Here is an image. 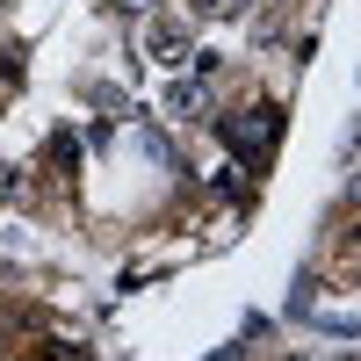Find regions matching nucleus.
<instances>
[{"instance_id": "1", "label": "nucleus", "mask_w": 361, "mask_h": 361, "mask_svg": "<svg viewBox=\"0 0 361 361\" xmlns=\"http://www.w3.org/2000/svg\"><path fill=\"white\" fill-rule=\"evenodd\" d=\"M217 137H224L246 166H260L267 152H275V137H282V109H275V102H267V109H231V116H217Z\"/></svg>"}, {"instance_id": "2", "label": "nucleus", "mask_w": 361, "mask_h": 361, "mask_svg": "<svg viewBox=\"0 0 361 361\" xmlns=\"http://www.w3.org/2000/svg\"><path fill=\"white\" fill-rule=\"evenodd\" d=\"M145 51H152L159 66H180V58H195V51H188V29H180V22H152V29H145Z\"/></svg>"}, {"instance_id": "3", "label": "nucleus", "mask_w": 361, "mask_h": 361, "mask_svg": "<svg viewBox=\"0 0 361 361\" xmlns=\"http://www.w3.org/2000/svg\"><path fill=\"white\" fill-rule=\"evenodd\" d=\"M202 109H209V87H202V80H180L173 94H166V116H173V123H202Z\"/></svg>"}, {"instance_id": "4", "label": "nucleus", "mask_w": 361, "mask_h": 361, "mask_svg": "<svg viewBox=\"0 0 361 361\" xmlns=\"http://www.w3.org/2000/svg\"><path fill=\"white\" fill-rule=\"evenodd\" d=\"M29 195V180H22V166H0V202H22Z\"/></svg>"}, {"instance_id": "5", "label": "nucleus", "mask_w": 361, "mask_h": 361, "mask_svg": "<svg viewBox=\"0 0 361 361\" xmlns=\"http://www.w3.org/2000/svg\"><path fill=\"white\" fill-rule=\"evenodd\" d=\"M195 15H217V22H231V15H246V0H195Z\"/></svg>"}, {"instance_id": "6", "label": "nucleus", "mask_w": 361, "mask_h": 361, "mask_svg": "<svg viewBox=\"0 0 361 361\" xmlns=\"http://www.w3.org/2000/svg\"><path fill=\"white\" fill-rule=\"evenodd\" d=\"M116 8H123V15H152L159 0H116Z\"/></svg>"}, {"instance_id": "7", "label": "nucleus", "mask_w": 361, "mask_h": 361, "mask_svg": "<svg viewBox=\"0 0 361 361\" xmlns=\"http://www.w3.org/2000/svg\"><path fill=\"white\" fill-rule=\"evenodd\" d=\"M0 102H8V80H0Z\"/></svg>"}]
</instances>
